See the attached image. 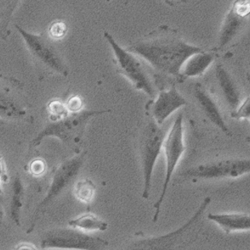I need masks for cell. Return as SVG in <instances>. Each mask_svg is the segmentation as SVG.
Segmentation results:
<instances>
[{
  "label": "cell",
  "instance_id": "obj_7",
  "mask_svg": "<svg viewBox=\"0 0 250 250\" xmlns=\"http://www.w3.org/2000/svg\"><path fill=\"white\" fill-rule=\"evenodd\" d=\"M162 149L165 156V174L160 195L154 203V214L152 217L154 223L159 218L161 206L166 196V192H167L169 183L171 182L172 175L185 150L183 115L181 113L177 115L167 135H165Z\"/></svg>",
  "mask_w": 250,
  "mask_h": 250
},
{
  "label": "cell",
  "instance_id": "obj_26",
  "mask_svg": "<svg viewBox=\"0 0 250 250\" xmlns=\"http://www.w3.org/2000/svg\"><path fill=\"white\" fill-rule=\"evenodd\" d=\"M64 103L69 113L80 112L83 110V106H84V102L79 95H72Z\"/></svg>",
  "mask_w": 250,
  "mask_h": 250
},
{
  "label": "cell",
  "instance_id": "obj_29",
  "mask_svg": "<svg viewBox=\"0 0 250 250\" xmlns=\"http://www.w3.org/2000/svg\"><path fill=\"white\" fill-rule=\"evenodd\" d=\"M165 2H167L168 4H171V5H174V4H176V3H179V2H181L182 0H164Z\"/></svg>",
  "mask_w": 250,
  "mask_h": 250
},
{
  "label": "cell",
  "instance_id": "obj_28",
  "mask_svg": "<svg viewBox=\"0 0 250 250\" xmlns=\"http://www.w3.org/2000/svg\"><path fill=\"white\" fill-rule=\"evenodd\" d=\"M12 250H45V249L38 248L37 246L29 242H20Z\"/></svg>",
  "mask_w": 250,
  "mask_h": 250
},
{
  "label": "cell",
  "instance_id": "obj_32",
  "mask_svg": "<svg viewBox=\"0 0 250 250\" xmlns=\"http://www.w3.org/2000/svg\"><path fill=\"white\" fill-rule=\"evenodd\" d=\"M106 1H107V2H110V1H111V0H106Z\"/></svg>",
  "mask_w": 250,
  "mask_h": 250
},
{
  "label": "cell",
  "instance_id": "obj_11",
  "mask_svg": "<svg viewBox=\"0 0 250 250\" xmlns=\"http://www.w3.org/2000/svg\"><path fill=\"white\" fill-rule=\"evenodd\" d=\"M250 171L248 158H227L198 164L187 169L183 176L201 180L236 179Z\"/></svg>",
  "mask_w": 250,
  "mask_h": 250
},
{
  "label": "cell",
  "instance_id": "obj_18",
  "mask_svg": "<svg viewBox=\"0 0 250 250\" xmlns=\"http://www.w3.org/2000/svg\"><path fill=\"white\" fill-rule=\"evenodd\" d=\"M11 200L9 204V216L17 225H21V215L25 198V186L22 178L17 173L11 184Z\"/></svg>",
  "mask_w": 250,
  "mask_h": 250
},
{
  "label": "cell",
  "instance_id": "obj_5",
  "mask_svg": "<svg viewBox=\"0 0 250 250\" xmlns=\"http://www.w3.org/2000/svg\"><path fill=\"white\" fill-rule=\"evenodd\" d=\"M158 125L150 116L141 128L139 137V153L141 161V170L143 186L141 196L148 199L151 191L152 175L157 158L162 150L165 138V130Z\"/></svg>",
  "mask_w": 250,
  "mask_h": 250
},
{
  "label": "cell",
  "instance_id": "obj_2",
  "mask_svg": "<svg viewBox=\"0 0 250 250\" xmlns=\"http://www.w3.org/2000/svg\"><path fill=\"white\" fill-rule=\"evenodd\" d=\"M211 198L206 196L190 218L168 233L156 236L136 235L125 243L119 250H181L195 238L198 225Z\"/></svg>",
  "mask_w": 250,
  "mask_h": 250
},
{
  "label": "cell",
  "instance_id": "obj_24",
  "mask_svg": "<svg viewBox=\"0 0 250 250\" xmlns=\"http://www.w3.org/2000/svg\"><path fill=\"white\" fill-rule=\"evenodd\" d=\"M66 33H67L66 23L64 21H62V20H55V21L50 23L46 34L52 41H58V40H61L62 38H64Z\"/></svg>",
  "mask_w": 250,
  "mask_h": 250
},
{
  "label": "cell",
  "instance_id": "obj_31",
  "mask_svg": "<svg viewBox=\"0 0 250 250\" xmlns=\"http://www.w3.org/2000/svg\"><path fill=\"white\" fill-rule=\"evenodd\" d=\"M3 193V189H2V182L0 180V195H2Z\"/></svg>",
  "mask_w": 250,
  "mask_h": 250
},
{
  "label": "cell",
  "instance_id": "obj_17",
  "mask_svg": "<svg viewBox=\"0 0 250 250\" xmlns=\"http://www.w3.org/2000/svg\"><path fill=\"white\" fill-rule=\"evenodd\" d=\"M215 60V55L211 52L201 50L189 56L185 60L181 70L180 79L198 77L210 67Z\"/></svg>",
  "mask_w": 250,
  "mask_h": 250
},
{
  "label": "cell",
  "instance_id": "obj_27",
  "mask_svg": "<svg viewBox=\"0 0 250 250\" xmlns=\"http://www.w3.org/2000/svg\"><path fill=\"white\" fill-rule=\"evenodd\" d=\"M0 180H1L2 183H6L9 180V175L7 172V165L1 154H0Z\"/></svg>",
  "mask_w": 250,
  "mask_h": 250
},
{
  "label": "cell",
  "instance_id": "obj_1",
  "mask_svg": "<svg viewBox=\"0 0 250 250\" xmlns=\"http://www.w3.org/2000/svg\"><path fill=\"white\" fill-rule=\"evenodd\" d=\"M126 49L144 59L157 72L179 79L185 60L203 50L186 42L176 30L167 25L159 26Z\"/></svg>",
  "mask_w": 250,
  "mask_h": 250
},
{
  "label": "cell",
  "instance_id": "obj_10",
  "mask_svg": "<svg viewBox=\"0 0 250 250\" xmlns=\"http://www.w3.org/2000/svg\"><path fill=\"white\" fill-rule=\"evenodd\" d=\"M108 242L75 228H54L40 239V248L63 250H104Z\"/></svg>",
  "mask_w": 250,
  "mask_h": 250
},
{
  "label": "cell",
  "instance_id": "obj_15",
  "mask_svg": "<svg viewBox=\"0 0 250 250\" xmlns=\"http://www.w3.org/2000/svg\"><path fill=\"white\" fill-rule=\"evenodd\" d=\"M215 78L227 105L231 110H234L242 102L237 82L229 70L221 63L215 66Z\"/></svg>",
  "mask_w": 250,
  "mask_h": 250
},
{
  "label": "cell",
  "instance_id": "obj_21",
  "mask_svg": "<svg viewBox=\"0 0 250 250\" xmlns=\"http://www.w3.org/2000/svg\"><path fill=\"white\" fill-rule=\"evenodd\" d=\"M96 192V186L94 182L88 178L81 179L75 182L73 187V194L74 197L83 204H90Z\"/></svg>",
  "mask_w": 250,
  "mask_h": 250
},
{
  "label": "cell",
  "instance_id": "obj_6",
  "mask_svg": "<svg viewBox=\"0 0 250 250\" xmlns=\"http://www.w3.org/2000/svg\"><path fill=\"white\" fill-rule=\"evenodd\" d=\"M85 153H77L75 156L68 158L61 162L57 167L53 170L50 184L46 191L45 196L42 198L32 214L31 220L29 221L28 227L26 229V233H31L36 226V223L40 219L41 215H43L48 206L62 193L70 183L74 180L76 175L78 174L81 166L83 164V158Z\"/></svg>",
  "mask_w": 250,
  "mask_h": 250
},
{
  "label": "cell",
  "instance_id": "obj_20",
  "mask_svg": "<svg viewBox=\"0 0 250 250\" xmlns=\"http://www.w3.org/2000/svg\"><path fill=\"white\" fill-rule=\"evenodd\" d=\"M20 2L21 0H0V38L2 40L9 36V25Z\"/></svg>",
  "mask_w": 250,
  "mask_h": 250
},
{
  "label": "cell",
  "instance_id": "obj_16",
  "mask_svg": "<svg viewBox=\"0 0 250 250\" xmlns=\"http://www.w3.org/2000/svg\"><path fill=\"white\" fill-rule=\"evenodd\" d=\"M207 219L216 223L227 234L249 231L250 229V217L249 214L245 212L208 213Z\"/></svg>",
  "mask_w": 250,
  "mask_h": 250
},
{
  "label": "cell",
  "instance_id": "obj_3",
  "mask_svg": "<svg viewBox=\"0 0 250 250\" xmlns=\"http://www.w3.org/2000/svg\"><path fill=\"white\" fill-rule=\"evenodd\" d=\"M109 112V110H81L77 113H69L67 116L47 122L29 143L30 148L38 147L45 138L53 137L60 140L67 147L79 153L87 124L93 117Z\"/></svg>",
  "mask_w": 250,
  "mask_h": 250
},
{
  "label": "cell",
  "instance_id": "obj_14",
  "mask_svg": "<svg viewBox=\"0 0 250 250\" xmlns=\"http://www.w3.org/2000/svg\"><path fill=\"white\" fill-rule=\"evenodd\" d=\"M192 94L197 103L198 108L204 114V116L225 135L232 136V132L225 122L218 104L211 96V94L207 91V89L199 84V83H196L193 86Z\"/></svg>",
  "mask_w": 250,
  "mask_h": 250
},
{
  "label": "cell",
  "instance_id": "obj_13",
  "mask_svg": "<svg viewBox=\"0 0 250 250\" xmlns=\"http://www.w3.org/2000/svg\"><path fill=\"white\" fill-rule=\"evenodd\" d=\"M187 105L186 99L179 93L175 85L161 90L155 99L147 104V112L158 125H162L171 114Z\"/></svg>",
  "mask_w": 250,
  "mask_h": 250
},
{
  "label": "cell",
  "instance_id": "obj_19",
  "mask_svg": "<svg viewBox=\"0 0 250 250\" xmlns=\"http://www.w3.org/2000/svg\"><path fill=\"white\" fill-rule=\"evenodd\" d=\"M68 224L70 227L83 232L105 231L108 228V223L105 220L91 212H85L70 219Z\"/></svg>",
  "mask_w": 250,
  "mask_h": 250
},
{
  "label": "cell",
  "instance_id": "obj_9",
  "mask_svg": "<svg viewBox=\"0 0 250 250\" xmlns=\"http://www.w3.org/2000/svg\"><path fill=\"white\" fill-rule=\"evenodd\" d=\"M0 119L27 122L32 119L23 83L2 73H0Z\"/></svg>",
  "mask_w": 250,
  "mask_h": 250
},
{
  "label": "cell",
  "instance_id": "obj_23",
  "mask_svg": "<svg viewBox=\"0 0 250 250\" xmlns=\"http://www.w3.org/2000/svg\"><path fill=\"white\" fill-rule=\"evenodd\" d=\"M25 170L29 175L35 178H39L44 176L47 170V164L42 158H34L28 162L26 165Z\"/></svg>",
  "mask_w": 250,
  "mask_h": 250
},
{
  "label": "cell",
  "instance_id": "obj_4",
  "mask_svg": "<svg viewBox=\"0 0 250 250\" xmlns=\"http://www.w3.org/2000/svg\"><path fill=\"white\" fill-rule=\"evenodd\" d=\"M15 28L21 35L31 60L39 71L46 75L68 76V66L46 33L35 34L19 25H15Z\"/></svg>",
  "mask_w": 250,
  "mask_h": 250
},
{
  "label": "cell",
  "instance_id": "obj_25",
  "mask_svg": "<svg viewBox=\"0 0 250 250\" xmlns=\"http://www.w3.org/2000/svg\"><path fill=\"white\" fill-rule=\"evenodd\" d=\"M249 97L244 99L239 105L232 110L231 112V117L235 120H249Z\"/></svg>",
  "mask_w": 250,
  "mask_h": 250
},
{
  "label": "cell",
  "instance_id": "obj_30",
  "mask_svg": "<svg viewBox=\"0 0 250 250\" xmlns=\"http://www.w3.org/2000/svg\"><path fill=\"white\" fill-rule=\"evenodd\" d=\"M3 217H4V214L1 210H0V224L3 223Z\"/></svg>",
  "mask_w": 250,
  "mask_h": 250
},
{
  "label": "cell",
  "instance_id": "obj_8",
  "mask_svg": "<svg viewBox=\"0 0 250 250\" xmlns=\"http://www.w3.org/2000/svg\"><path fill=\"white\" fill-rule=\"evenodd\" d=\"M103 36L113 52L118 73L126 78L136 90L145 93L150 98H154L155 91L152 83L141 62L133 53L120 46L109 32L104 31Z\"/></svg>",
  "mask_w": 250,
  "mask_h": 250
},
{
  "label": "cell",
  "instance_id": "obj_22",
  "mask_svg": "<svg viewBox=\"0 0 250 250\" xmlns=\"http://www.w3.org/2000/svg\"><path fill=\"white\" fill-rule=\"evenodd\" d=\"M46 113L49 121L58 120L67 116L69 114L65 103L59 99H52L46 105Z\"/></svg>",
  "mask_w": 250,
  "mask_h": 250
},
{
  "label": "cell",
  "instance_id": "obj_12",
  "mask_svg": "<svg viewBox=\"0 0 250 250\" xmlns=\"http://www.w3.org/2000/svg\"><path fill=\"white\" fill-rule=\"evenodd\" d=\"M250 11V0H234L223 18L218 35V49L227 46L246 24Z\"/></svg>",
  "mask_w": 250,
  "mask_h": 250
}]
</instances>
